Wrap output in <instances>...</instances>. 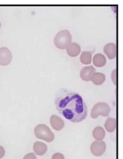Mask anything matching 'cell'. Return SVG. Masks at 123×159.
I'll return each mask as SVG.
<instances>
[{
	"mask_svg": "<svg viewBox=\"0 0 123 159\" xmlns=\"http://www.w3.org/2000/svg\"><path fill=\"white\" fill-rule=\"evenodd\" d=\"M0 28H1V23H0Z\"/></svg>",
	"mask_w": 123,
	"mask_h": 159,
	"instance_id": "cell-21",
	"label": "cell"
},
{
	"mask_svg": "<svg viewBox=\"0 0 123 159\" xmlns=\"http://www.w3.org/2000/svg\"><path fill=\"white\" fill-rule=\"evenodd\" d=\"M106 80V76L104 73H94L91 77V81L95 85H101Z\"/></svg>",
	"mask_w": 123,
	"mask_h": 159,
	"instance_id": "cell-13",
	"label": "cell"
},
{
	"mask_svg": "<svg viewBox=\"0 0 123 159\" xmlns=\"http://www.w3.org/2000/svg\"><path fill=\"white\" fill-rule=\"evenodd\" d=\"M94 73H96V70H95L94 66H85L84 68L82 69L81 72H80V77L84 81L89 82L91 80V77Z\"/></svg>",
	"mask_w": 123,
	"mask_h": 159,
	"instance_id": "cell-7",
	"label": "cell"
},
{
	"mask_svg": "<svg viewBox=\"0 0 123 159\" xmlns=\"http://www.w3.org/2000/svg\"><path fill=\"white\" fill-rule=\"evenodd\" d=\"M107 62V59L105 56L102 54H95L93 58V63L96 67H103Z\"/></svg>",
	"mask_w": 123,
	"mask_h": 159,
	"instance_id": "cell-12",
	"label": "cell"
},
{
	"mask_svg": "<svg viewBox=\"0 0 123 159\" xmlns=\"http://www.w3.org/2000/svg\"><path fill=\"white\" fill-rule=\"evenodd\" d=\"M111 80L113 82V84L115 85L117 84V70L115 69V70L112 71L111 73Z\"/></svg>",
	"mask_w": 123,
	"mask_h": 159,
	"instance_id": "cell-17",
	"label": "cell"
},
{
	"mask_svg": "<svg viewBox=\"0 0 123 159\" xmlns=\"http://www.w3.org/2000/svg\"><path fill=\"white\" fill-rule=\"evenodd\" d=\"M91 153L94 156L100 157L106 151V143L104 141H94L90 147Z\"/></svg>",
	"mask_w": 123,
	"mask_h": 159,
	"instance_id": "cell-5",
	"label": "cell"
},
{
	"mask_svg": "<svg viewBox=\"0 0 123 159\" xmlns=\"http://www.w3.org/2000/svg\"><path fill=\"white\" fill-rule=\"evenodd\" d=\"M66 50H67V53H68V55L73 57V58L77 57L81 53V48L76 43H71V44Z\"/></svg>",
	"mask_w": 123,
	"mask_h": 159,
	"instance_id": "cell-10",
	"label": "cell"
},
{
	"mask_svg": "<svg viewBox=\"0 0 123 159\" xmlns=\"http://www.w3.org/2000/svg\"><path fill=\"white\" fill-rule=\"evenodd\" d=\"M34 132L35 135H36L38 139H42V140L46 141V142L48 143L53 141L54 134L53 133L50 129L46 125H43V124L38 125L36 129H35Z\"/></svg>",
	"mask_w": 123,
	"mask_h": 159,
	"instance_id": "cell-3",
	"label": "cell"
},
{
	"mask_svg": "<svg viewBox=\"0 0 123 159\" xmlns=\"http://www.w3.org/2000/svg\"><path fill=\"white\" fill-rule=\"evenodd\" d=\"M80 61L84 65H89L92 61V54L89 51H83L80 56Z\"/></svg>",
	"mask_w": 123,
	"mask_h": 159,
	"instance_id": "cell-16",
	"label": "cell"
},
{
	"mask_svg": "<svg viewBox=\"0 0 123 159\" xmlns=\"http://www.w3.org/2000/svg\"><path fill=\"white\" fill-rule=\"evenodd\" d=\"M12 61V53L8 48H0V66H8Z\"/></svg>",
	"mask_w": 123,
	"mask_h": 159,
	"instance_id": "cell-6",
	"label": "cell"
},
{
	"mask_svg": "<svg viewBox=\"0 0 123 159\" xmlns=\"http://www.w3.org/2000/svg\"><path fill=\"white\" fill-rule=\"evenodd\" d=\"M116 119L112 118V117H108L105 122L104 128L108 132H113L116 129Z\"/></svg>",
	"mask_w": 123,
	"mask_h": 159,
	"instance_id": "cell-15",
	"label": "cell"
},
{
	"mask_svg": "<svg viewBox=\"0 0 123 159\" xmlns=\"http://www.w3.org/2000/svg\"><path fill=\"white\" fill-rule=\"evenodd\" d=\"M55 105L61 115L73 123L83 121L87 117V107L83 98L65 88L57 92Z\"/></svg>",
	"mask_w": 123,
	"mask_h": 159,
	"instance_id": "cell-1",
	"label": "cell"
},
{
	"mask_svg": "<svg viewBox=\"0 0 123 159\" xmlns=\"http://www.w3.org/2000/svg\"><path fill=\"white\" fill-rule=\"evenodd\" d=\"M111 109L106 102H98L91 110V117L93 119H96L99 116L108 117L109 115Z\"/></svg>",
	"mask_w": 123,
	"mask_h": 159,
	"instance_id": "cell-4",
	"label": "cell"
},
{
	"mask_svg": "<svg viewBox=\"0 0 123 159\" xmlns=\"http://www.w3.org/2000/svg\"><path fill=\"white\" fill-rule=\"evenodd\" d=\"M93 136L96 141H102L105 137V130L102 127H96L93 131Z\"/></svg>",
	"mask_w": 123,
	"mask_h": 159,
	"instance_id": "cell-14",
	"label": "cell"
},
{
	"mask_svg": "<svg viewBox=\"0 0 123 159\" xmlns=\"http://www.w3.org/2000/svg\"><path fill=\"white\" fill-rule=\"evenodd\" d=\"M54 44L57 48L67 49L71 43V35L68 30H62L57 32L54 37Z\"/></svg>",
	"mask_w": 123,
	"mask_h": 159,
	"instance_id": "cell-2",
	"label": "cell"
},
{
	"mask_svg": "<svg viewBox=\"0 0 123 159\" xmlns=\"http://www.w3.org/2000/svg\"><path fill=\"white\" fill-rule=\"evenodd\" d=\"M5 155V149H4L3 147L2 146H0V159L2 158Z\"/></svg>",
	"mask_w": 123,
	"mask_h": 159,
	"instance_id": "cell-20",
	"label": "cell"
},
{
	"mask_svg": "<svg viewBox=\"0 0 123 159\" xmlns=\"http://www.w3.org/2000/svg\"><path fill=\"white\" fill-rule=\"evenodd\" d=\"M104 53L107 55L109 59H115L117 55L116 44L113 43H109L104 48Z\"/></svg>",
	"mask_w": 123,
	"mask_h": 159,
	"instance_id": "cell-8",
	"label": "cell"
},
{
	"mask_svg": "<svg viewBox=\"0 0 123 159\" xmlns=\"http://www.w3.org/2000/svg\"><path fill=\"white\" fill-rule=\"evenodd\" d=\"M23 159H36V154L33 153H28L23 157Z\"/></svg>",
	"mask_w": 123,
	"mask_h": 159,
	"instance_id": "cell-18",
	"label": "cell"
},
{
	"mask_svg": "<svg viewBox=\"0 0 123 159\" xmlns=\"http://www.w3.org/2000/svg\"><path fill=\"white\" fill-rule=\"evenodd\" d=\"M52 159H64V156L61 153H56L53 155Z\"/></svg>",
	"mask_w": 123,
	"mask_h": 159,
	"instance_id": "cell-19",
	"label": "cell"
},
{
	"mask_svg": "<svg viewBox=\"0 0 123 159\" xmlns=\"http://www.w3.org/2000/svg\"><path fill=\"white\" fill-rule=\"evenodd\" d=\"M35 154L37 155L42 156L46 154L47 151V146L42 142H36L33 146Z\"/></svg>",
	"mask_w": 123,
	"mask_h": 159,
	"instance_id": "cell-11",
	"label": "cell"
},
{
	"mask_svg": "<svg viewBox=\"0 0 123 159\" xmlns=\"http://www.w3.org/2000/svg\"><path fill=\"white\" fill-rule=\"evenodd\" d=\"M50 125L56 131H61L64 127V121L58 116L52 115L50 117Z\"/></svg>",
	"mask_w": 123,
	"mask_h": 159,
	"instance_id": "cell-9",
	"label": "cell"
}]
</instances>
